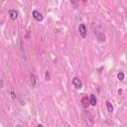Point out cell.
<instances>
[{"label":"cell","instance_id":"cell-11","mask_svg":"<svg viewBox=\"0 0 127 127\" xmlns=\"http://www.w3.org/2000/svg\"><path fill=\"white\" fill-rule=\"evenodd\" d=\"M45 79L48 80V81L51 80V74H50V71H48V70H47L46 73H45Z\"/></svg>","mask_w":127,"mask_h":127},{"label":"cell","instance_id":"cell-6","mask_svg":"<svg viewBox=\"0 0 127 127\" xmlns=\"http://www.w3.org/2000/svg\"><path fill=\"white\" fill-rule=\"evenodd\" d=\"M105 105H106V109H107V111H108L109 113H112L113 110H114V107H113L112 103H111L109 100H106V101H105Z\"/></svg>","mask_w":127,"mask_h":127},{"label":"cell","instance_id":"cell-5","mask_svg":"<svg viewBox=\"0 0 127 127\" xmlns=\"http://www.w3.org/2000/svg\"><path fill=\"white\" fill-rule=\"evenodd\" d=\"M18 12L15 10V9H10V10H8V16H9V18L11 19V20H13V21H15V20H17V18H18Z\"/></svg>","mask_w":127,"mask_h":127},{"label":"cell","instance_id":"cell-3","mask_svg":"<svg viewBox=\"0 0 127 127\" xmlns=\"http://www.w3.org/2000/svg\"><path fill=\"white\" fill-rule=\"evenodd\" d=\"M80 102H81V106H82L83 109H87L89 107V105H90V100H89V97L87 95L82 96Z\"/></svg>","mask_w":127,"mask_h":127},{"label":"cell","instance_id":"cell-13","mask_svg":"<svg viewBox=\"0 0 127 127\" xmlns=\"http://www.w3.org/2000/svg\"><path fill=\"white\" fill-rule=\"evenodd\" d=\"M37 127H44V125H42V124H38Z\"/></svg>","mask_w":127,"mask_h":127},{"label":"cell","instance_id":"cell-10","mask_svg":"<svg viewBox=\"0 0 127 127\" xmlns=\"http://www.w3.org/2000/svg\"><path fill=\"white\" fill-rule=\"evenodd\" d=\"M98 40H99V42H104V41H105V36H104V34L100 33V34L98 35Z\"/></svg>","mask_w":127,"mask_h":127},{"label":"cell","instance_id":"cell-4","mask_svg":"<svg viewBox=\"0 0 127 127\" xmlns=\"http://www.w3.org/2000/svg\"><path fill=\"white\" fill-rule=\"evenodd\" d=\"M32 16H33V18H34L36 21H38V22H42L43 19H44V16H43L42 13H40L38 10H33V11H32Z\"/></svg>","mask_w":127,"mask_h":127},{"label":"cell","instance_id":"cell-9","mask_svg":"<svg viewBox=\"0 0 127 127\" xmlns=\"http://www.w3.org/2000/svg\"><path fill=\"white\" fill-rule=\"evenodd\" d=\"M124 72H122V71H119L118 73H117V78H118V80L119 81H122L123 79H124Z\"/></svg>","mask_w":127,"mask_h":127},{"label":"cell","instance_id":"cell-8","mask_svg":"<svg viewBox=\"0 0 127 127\" xmlns=\"http://www.w3.org/2000/svg\"><path fill=\"white\" fill-rule=\"evenodd\" d=\"M30 81H31V84L32 86H36V83H37V77L34 73H30Z\"/></svg>","mask_w":127,"mask_h":127},{"label":"cell","instance_id":"cell-12","mask_svg":"<svg viewBox=\"0 0 127 127\" xmlns=\"http://www.w3.org/2000/svg\"><path fill=\"white\" fill-rule=\"evenodd\" d=\"M10 94H11V97H12L13 99H15V98H16V93H15V92H14L13 90H12V91L10 92Z\"/></svg>","mask_w":127,"mask_h":127},{"label":"cell","instance_id":"cell-2","mask_svg":"<svg viewBox=\"0 0 127 127\" xmlns=\"http://www.w3.org/2000/svg\"><path fill=\"white\" fill-rule=\"evenodd\" d=\"M71 83H72V85H73L76 89H80V88L82 87V81H81V79H80L79 77H77V76L72 77Z\"/></svg>","mask_w":127,"mask_h":127},{"label":"cell","instance_id":"cell-14","mask_svg":"<svg viewBox=\"0 0 127 127\" xmlns=\"http://www.w3.org/2000/svg\"><path fill=\"white\" fill-rule=\"evenodd\" d=\"M121 93H122V90H121V89H119V90H118V94H121Z\"/></svg>","mask_w":127,"mask_h":127},{"label":"cell","instance_id":"cell-1","mask_svg":"<svg viewBox=\"0 0 127 127\" xmlns=\"http://www.w3.org/2000/svg\"><path fill=\"white\" fill-rule=\"evenodd\" d=\"M78 32H79V35L82 39H85L86 35H87V29H86V26L85 24L83 23H80L79 26H78Z\"/></svg>","mask_w":127,"mask_h":127},{"label":"cell","instance_id":"cell-7","mask_svg":"<svg viewBox=\"0 0 127 127\" xmlns=\"http://www.w3.org/2000/svg\"><path fill=\"white\" fill-rule=\"evenodd\" d=\"M89 100H90V105L91 106H95L96 103H97V99H96V96L94 94H90L89 95Z\"/></svg>","mask_w":127,"mask_h":127}]
</instances>
